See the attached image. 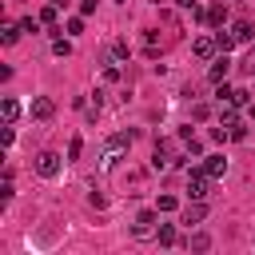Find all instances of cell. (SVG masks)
Returning a JSON list of instances; mask_svg holds the SVG:
<instances>
[{
	"mask_svg": "<svg viewBox=\"0 0 255 255\" xmlns=\"http://www.w3.org/2000/svg\"><path fill=\"white\" fill-rule=\"evenodd\" d=\"M159 211H139L135 215V223H131V239H139V243H147V239H155L159 235Z\"/></svg>",
	"mask_w": 255,
	"mask_h": 255,
	"instance_id": "6da1fadb",
	"label": "cell"
},
{
	"mask_svg": "<svg viewBox=\"0 0 255 255\" xmlns=\"http://www.w3.org/2000/svg\"><path fill=\"white\" fill-rule=\"evenodd\" d=\"M36 171H40L44 179H56V175H60V155H56V151H40V155H36Z\"/></svg>",
	"mask_w": 255,
	"mask_h": 255,
	"instance_id": "7a4b0ae2",
	"label": "cell"
},
{
	"mask_svg": "<svg viewBox=\"0 0 255 255\" xmlns=\"http://www.w3.org/2000/svg\"><path fill=\"white\" fill-rule=\"evenodd\" d=\"M207 187H211V175H207L203 167L187 175V195H191V199H203V195H207Z\"/></svg>",
	"mask_w": 255,
	"mask_h": 255,
	"instance_id": "3957f363",
	"label": "cell"
},
{
	"mask_svg": "<svg viewBox=\"0 0 255 255\" xmlns=\"http://www.w3.org/2000/svg\"><path fill=\"white\" fill-rule=\"evenodd\" d=\"M28 112H32V120H40V124H44V120H52V116H56V100H52V96H36Z\"/></svg>",
	"mask_w": 255,
	"mask_h": 255,
	"instance_id": "277c9868",
	"label": "cell"
},
{
	"mask_svg": "<svg viewBox=\"0 0 255 255\" xmlns=\"http://www.w3.org/2000/svg\"><path fill=\"white\" fill-rule=\"evenodd\" d=\"M227 72H231V60H227V52H223V56H215V60H211L207 80H211V84H223V80H227Z\"/></svg>",
	"mask_w": 255,
	"mask_h": 255,
	"instance_id": "5b68a950",
	"label": "cell"
},
{
	"mask_svg": "<svg viewBox=\"0 0 255 255\" xmlns=\"http://www.w3.org/2000/svg\"><path fill=\"white\" fill-rule=\"evenodd\" d=\"M128 147H131V131H116V135L108 139V159H104V163H112V159H116L120 151H128Z\"/></svg>",
	"mask_w": 255,
	"mask_h": 255,
	"instance_id": "8992f818",
	"label": "cell"
},
{
	"mask_svg": "<svg viewBox=\"0 0 255 255\" xmlns=\"http://www.w3.org/2000/svg\"><path fill=\"white\" fill-rule=\"evenodd\" d=\"M179 219H183L187 227H191V223H203V219H207V203H203V199H191V203L183 207V215H179Z\"/></svg>",
	"mask_w": 255,
	"mask_h": 255,
	"instance_id": "52a82bcc",
	"label": "cell"
},
{
	"mask_svg": "<svg viewBox=\"0 0 255 255\" xmlns=\"http://www.w3.org/2000/svg\"><path fill=\"white\" fill-rule=\"evenodd\" d=\"M191 52H195L199 60H215V52H219V44H215V36H199V40L191 44Z\"/></svg>",
	"mask_w": 255,
	"mask_h": 255,
	"instance_id": "ba28073f",
	"label": "cell"
},
{
	"mask_svg": "<svg viewBox=\"0 0 255 255\" xmlns=\"http://www.w3.org/2000/svg\"><path fill=\"white\" fill-rule=\"evenodd\" d=\"M231 36H235V44H251V36H255L251 20H235V24H231Z\"/></svg>",
	"mask_w": 255,
	"mask_h": 255,
	"instance_id": "9c48e42d",
	"label": "cell"
},
{
	"mask_svg": "<svg viewBox=\"0 0 255 255\" xmlns=\"http://www.w3.org/2000/svg\"><path fill=\"white\" fill-rule=\"evenodd\" d=\"M203 171H207L211 179H219V175L227 171V159H223V155H203Z\"/></svg>",
	"mask_w": 255,
	"mask_h": 255,
	"instance_id": "30bf717a",
	"label": "cell"
},
{
	"mask_svg": "<svg viewBox=\"0 0 255 255\" xmlns=\"http://www.w3.org/2000/svg\"><path fill=\"white\" fill-rule=\"evenodd\" d=\"M203 20H207V24H211V28H223V24H227V4H211V8H207V16H203Z\"/></svg>",
	"mask_w": 255,
	"mask_h": 255,
	"instance_id": "8fae6325",
	"label": "cell"
},
{
	"mask_svg": "<svg viewBox=\"0 0 255 255\" xmlns=\"http://www.w3.org/2000/svg\"><path fill=\"white\" fill-rule=\"evenodd\" d=\"M219 124H223L227 131L239 124V116H235V104H219Z\"/></svg>",
	"mask_w": 255,
	"mask_h": 255,
	"instance_id": "7c38bea8",
	"label": "cell"
},
{
	"mask_svg": "<svg viewBox=\"0 0 255 255\" xmlns=\"http://www.w3.org/2000/svg\"><path fill=\"white\" fill-rule=\"evenodd\" d=\"M143 52H147V56H159V32H155V28L143 32Z\"/></svg>",
	"mask_w": 255,
	"mask_h": 255,
	"instance_id": "4fadbf2b",
	"label": "cell"
},
{
	"mask_svg": "<svg viewBox=\"0 0 255 255\" xmlns=\"http://www.w3.org/2000/svg\"><path fill=\"white\" fill-rule=\"evenodd\" d=\"M155 239H159L163 247H171V243L179 239V235H175V223H159V235H155Z\"/></svg>",
	"mask_w": 255,
	"mask_h": 255,
	"instance_id": "5bb4252c",
	"label": "cell"
},
{
	"mask_svg": "<svg viewBox=\"0 0 255 255\" xmlns=\"http://www.w3.org/2000/svg\"><path fill=\"white\" fill-rule=\"evenodd\" d=\"M20 32H24L20 24H4V28H0V40H4V44H16V40H20Z\"/></svg>",
	"mask_w": 255,
	"mask_h": 255,
	"instance_id": "9a60e30c",
	"label": "cell"
},
{
	"mask_svg": "<svg viewBox=\"0 0 255 255\" xmlns=\"http://www.w3.org/2000/svg\"><path fill=\"white\" fill-rule=\"evenodd\" d=\"M155 211H163V215H167V211H179V199H175V195H159V199H155Z\"/></svg>",
	"mask_w": 255,
	"mask_h": 255,
	"instance_id": "2e32d148",
	"label": "cell"
},
{
	"mask_svg": "<svg viewBox=\"0 0 255 255\" xmlns=\"http://www.w3.org/2000/svg\"><path fill=\"white\" fill-rule=\"evenodd\" d=\"M187 247H191V251H207V247H211V235H203V231H199V235H191V239H187Z\"/></svg>",
	"mask_w": 255,
	"mask_h": 255,
	"instance_id": "e0dca14e",
	"label": "cell"
},
{
	"mask_svg": "<svg viewBox=\"0 0 255 255\" xmlns=\"http://www.w3.org/2000/svg\"><path fill=\"white\" fill-rule=\"evenodd\" d=\"M56 4H48V8H40V24H48V28H56Z\"/></svg>",
	"mask_w": 255,
	"mask_h": 255,
	"instance_id": "ac0fdd59",
	"label": "cell"
},
{
	"mask_svg": "<svg viewBox=\"0 0 255 255\" xmlns=\"http://www.w3.org/2000/svg\"><path fill=\"white\" fill-rule=\"evenodd\" d=\"M215 44H219V52H231L235 48V36L231 32H215Z\"/></svg>",
	"mask_w": 255,
	"mask_h": 255,
	"instance_id": "d6986e66",
	"label": "cell"
},
{
	"mask_svg": "<svg viewBox=\"0 0 255 255\" xmlns=\"http://www.w3.org/2000/svg\"><path fill=\"white\" fill-rule=\"evenodd\" d=\"M52 52H56V56H72V40L56 36V40H52Z\"/></svg>",
	"mask_w": 255,
	"mask_h": 255,
	"instance_id": "ffe728a7",
	"label": "cell"
},
{
	"mask_svg": "<svg viewBox=\"0 0 255 255\" xmlns=\"http://www.w3.org/2000/svg\"><path fill=\"white\" fill-rule=\"evenodd\" d=\"M0 112H4V120L12 124V120L20 116V104H16V100H4V104H0Z\"/></svg>",
	"mask_w": 255,
	"mask_h": 255,
	"instance_id": "44dd1931",
	"label": "cell"
},
{
	"mask_svg": "<svg viewBox=\"0 0 255 255\" xmlns=\"http://www.w3.org/2000/svg\"><path fill=\"white\" fill-rule=\"evenodd\" d=\"M112 56H116V60H128V56H131L128 40H116V44H112Z\"/></svg>",
	"mask_w": 255,
	"mask_h": 255,
	"instance_id": "7402d4cb",
	"label": "cell"
},
{
	"mask_svg": "<svg viewBox=\"0 0 255 255\" xmlns=\"http://www.w3.org/2000/svg\"><path fill=\"white\" fill-rule=\"evenodd\" d=\"M80 155H84V139H80V135H76V139H72V143H68V159H80Z\"/></svg>",
	"mask_w": 255,
	"mask_h": 255,
	"instance_id": "603a6c76",
	"label": "cell"
},
{
	"mask_svg": "<svg viewBox=\"0 0 255 255\" xmlns=\"http://www.w3.org/2000/svg\"><path fill=\"white\" fill-rule=\"evenodd\" d=\"M227 104H235V108H243V104H247V92H243V88H231V100H227Z\"/></svg>",
	"mask_w": 255,
	"mask_h": 255,
	"instance_id": "cb8c5ba5",
	"label": "cell"
},
{
	"mask_svg": "<svg viewBox=\"0 0 255 255\" xmlns=\"http://www.w3.org/2000/svg\"><path fill=\"white\" fill-rule=\"evenodd\" d=\"M68 32L80 36V32H84V16H72V20H68Z\"/></svg>",
	"mask_w": 255,
	"mask_h": 255,
	"instance_id": "d4e9b609",
	"label": "cell"
},
{
	"mask_svg": "<svg viewBox=\"0 0 255 255\" xmlns=\"http://www.w3.org/2000/svg\"><path fill=\"white\" fill-rule=\"evenodd\" d=\"M104 80H108V84H116V80H120V68H116V64H108V68H104Z\"/></svg>",
	"mask_w": 255,
	"mask_h": 255,
	"instance_id": "484cf974",
	"label": "cell"
},
{
	"mask_svg": "<svg viewBox=\"0 0 255 255\" xmlns=\"http://www.w3.org/2000/svg\"><path fill=\"white\" fill-rule=\"evenodd\" d=\"M191 116H195V120H207V116H211V108H207V104H195V108H191Z\"/></svg>",
	"mask_w": 255,
	"mask_h": 255,
	"instance_id": "4316f807",
	"label": "cell"
},
{
	"mask_svg": "<svg viewBox=\"0 0 255 255\" xmlns=\"http://www.w3.org/2000/svg\"><path fill=\"white\" fill-rule=\"evenodd\" d=\"M243 72H247V76H255V48L247 52V60H243Z\"/></svg>",
	"mask_w": 255,
	"mask_h": 255,
	"instance_id": "83f0119b",
	"label": "cell"
},
{
	"mask_svg": "<svg viewBox=\"0 0 255 255\" xmlns=\"http://www.w3.org/2000/svg\"><path fill=\"white\" fill-rule=\"evenodd\" d=\"M96 12V0H80V16H92Z\"/></svg>",
	"mask_w": 255,
	"mask_h": 255,
	"instance_id": "f1b7e54d",
	"label": "cell"
},
{
	"mask_svg": "<svg viewBox=\"0 0 255 255\" xmlns=\"http://www.w3.org/2000/svg\"><path fill=\"white\" fill-rule=\"evenodd\" d=\"M48 4H56V8H64V4H68V0H48Z\"/></svg>",
	"mask_w": 255,
	"mask_h": 255,
	"instance_id": "f546056e",
	"label": "cell"
},
{
	"mask_svg": "<svg viewBox=\"0 0 255 255\" xmlns=\"http://www.w3.org/2000/svg\"><path fill=\"white\" fill-rule=\"evenodd\" d=\"M155 4H167V0H155Z\"/></svg>",
	"mask_w": 255,
	"mask_h": 255,
	"instance_id": "4dcf8cb0",
	"label": "cell"
}]
</instances>
